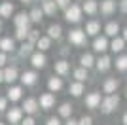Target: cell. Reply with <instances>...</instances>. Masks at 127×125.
I'll list each match as a JSON object with an SVG mask.
<instances>
[{
    "instance_id": "6da1fadb",
    "label": "cell",
    "mask_w": 127,
    "mask_h": 125,
    "mask_svg": "<svg viewBox=\"0 0 127 125\" xmlns=\"http://www.w3.org/2000/svg\"><path fill=\"white\" fill-rule=\"evenodd\" d=\"M118 106H120V97L112 93V95H106L104 99L101 100V106H99V108H101L102 114H112Z\"/></svg>"
},
{
    "instance_id": "7a4b0ae2",
    "label": "cell",
    "mask_w": 127,
    "mask_h": 125,
    "mask_svg": "<svg viewBox=\"0 0 127 125\" xmlns=\"http://www.w3.org/2000/svg\"><path fill=\"white\" fill-rule=\"evenodd\" d=\"M85 42H87V34L82 29H72L68 32V44H72L76 47H82V46H85Z\"/></svg>"
},
{
    "instance_id": "3957f363",
    "label": "cell",
    "mask_w": 127,
    "mask_h": 125,
    "mask_svg": "<svg viewBox=\"0 0 127 125\" xmlns=\"http://www.w3.org/2000/svg\"><path fill=\"white\" fill-rule=\"evenodd\" d=\"M64 19L68 21V23H80V19H82V6L70 4L64 10Z\"/></svg>"
},
{
    "instance_id": "277c9868",
    "label": "cell",
    "mask_w": 127,
    "mask_h": 125,
    "mask_svg": "<svg viewBox=\"0 0 127 125\" xmlns=\"http://www.w3.org/2000/svg\"><path fill=\"white\" fill-rule=\"evenodd\" d=\"M101 100H102V97H101V93H99V91H91V93L85 95L84 104H85V108L95 110V108H99V106H101Z\"/></svg>"
},
{
    "instance_id": "5b68a950",
    "label": "cell",
    "mask_w": 127,
    "mask_h": 125,
    "mask_svg": "<svg viewBox=\"0 0 127 125\" xmlns=\"http://www.w3.org/2000/svg\"><path fill=\"white\" fill-rule=\"evenodd\" d=\"M6 120H8V123L10 125H19L23 120V108H17V106H13V108L6 110Z\"/></svg>"
},
{
    "instance_id": "8992f818",
    "label": "cell",
    "mask_w": 127,
    "mask_h": 125,
    "mask_svg": "<svg viewBox=\"0 0 127 125\" xmlns=\"http://www.w3.org/2000/svg\"><path fill=\"white\" fill-rule=\"evenodd\" d=\"M29 61H31V64H32V68H46V64H48V57H46V53L44 51H34L29 57Z\"/></svg>"
},
{
    "instance_id": "52a82bcc",
    "label": "cell",
    "mask_w": 127,
    "mask_h": 125,
    "mask_svg": "<svg viewBox=\"0 0 127 125\" xmlns=\"http://www.w3.org/2000/svg\"><path fill=\"white\" fill-rule=\"evenodd\" d=\"M38 106L42 110H51L55 106V95L53 93H42L38 99Z\"/></svg>"
},
{
    "instance_id": "ba28073f",
    "label": "cell",
    "mask_w": 127,
    "mask_h": 125,
    "mask_svg": "<svg viewBox=\"0 0 127 125\" xmlns=\"http://www.w3.org/2000/svg\"><path fill=\"white\" fill-rule=\"evenodd\" d=\"M19 80H21V85H23V87H32V85L38 82V76H36L34 70H25V72L19 76Z\"/></svg>"
},
{
    "instance_id": "9c48e42d",
    "label": "cell",
    "mask_w": 127,
    "mask_h": 125,
    "mask_svg": "<svg viewBox=\"0 0 127 125\" xmlns=\"http://www.w3.org/2000/svg\"><path fill=\"white\" fill-rule=\"evenodd\" d=\"M110 47V40H108V36H95V40H93V49H95L97 53H104L106 49Z\"/></svg>"
},
{
    "instance_id": "30bf717a",
    "label": "cell",
    "mask_w": 127,
    "mask_h": 125,
    "mask_svg": "<svg viewBox=\"0 0 127 125\" xmlns=\"http://www.w3.org/2000/svg\"><path fill=\"white\" fill-rule=\"evenodd\" d=\"M118 87H120V80L118 78H106L104 82H102V93H106V95L116 93Z\"/></svg>"
},
{
    "instance_id": "8fae6325",
    "label": "cell",
    "mask_w": 127,
    "mask_h": 125,
    "mask_svg": "<svg viewBox=\"0 0 127 125\" xmlns=\"http://www.w3.org/2000/svg\"><path fill=\"white\" fill-rule=\"evenodd\" d=\"M53 68H55V74L59 78H63V76H66L70 72V62L66 59H59V61H55V66Z\"/></svg>"
},
{
    "instance_id": "7c38bea8",
    "label": "cell",
    "mask_w": 127,
    "mask_h": 125,
    "mask_svg": "<svg viewBox=\"0 0 127 125\" xmlns=\"http://www.w3.org/2000/svg\"><path fill=\"white\" fill-rule=\"evenodd\" d=\"M84 32L87 34V36H99V32H101V23L97 19H91V21H87L85 23V29H84Z\"/></svg>"
},
{
    "instance_id": "4fadbf2b",
    "label": "cell",
    "mask_w": 127,
    "mask_h": 125,
    "mask_svg": "<svg viewBox=\"0 0 127 125\" xmlns=\"http://www.w3.org/2000/svg\"><path fill=\"white\" fill-rule=\"evenodd\" d=\"M110 66H112V59L108 57V55H104V53H102L101 57L95 61L97 72H106V70H110Z\"/></svg>"
},
{
    "instance_id": "5bb4252c",
    "label": "cell",
    "mask_w": 127,
    "mask_h": 125,
    "mask_svg": "<svg viewBox=\"0 0 127 125\" xmlns=\"http://www.w3.org/2000/svg\"><path fill=\"white\" fill-rule=\"evenodd\" d=\"M13 25H15V29H29V25H31L29 13H25V11L17 13V15L13 17Z\"/></svg>"
},
{
    "instance_id": "9a60e30c",
    "label": "cell",
    "mask_w": 127,
    "mask_h": 125,
    "mask_svg": "<svg viewBox=\"0 0 127 125\" xmlns=\"http://www.w3.org/2000/svg\"><path fill=\"white\" fill-rule=\"evenodd\" d=\"M38 100L36 99H32V97H29V99H25V102H23V112L25 114H29V116H32V114H36L38 112Z\"/></svg>"
},
{
    "instance_id": "2e32d148",
    "label": "cell",
    "mask_w": 127,
    "mask_h": 125,
    "mask_svg": "<svg viewBox=\"0 0 127 125\" xmlns=\"http://www.w3.org/2000/svg\"><path fill=\"white\" fill-rule=\"evenodd\" d=\"M99 11L102 15H112L116 11V0H102L99 6Z\"/></svg>"
},
{
    "instance_id": "e0dca14e",
    "label": "cell",
    "mask_w": 127,
    "mask_h": 125,
    "mask_svg": "<svg viewBox=\"0 0 127 125\" xmlns=\"http://www.w3.org/2000/svg\"><path fill=\"white\" fill-rule=\"evenodd\" d=\"M21 97H23V87L21 85H13V87H10L8 93H6V99L11 100V102H17Z\"/></svg>"
},
{
    "instance_id": "ac0fdd59",
    "label": "cell",
    "mask_w": 127,
    "mask_h": 125,
    "mask_svg": "<svg viewBox=\"0 0 127 125\" xmlns=\"http://www.w3.org/2000/svg\"><path fill=\"white\" fill-rule=\"evenodd\" d=\"M48 89H49V93H59V91L63 89V78L51 76V78L48 80Z\"/></svg>"
},
{
    "instance_id": "d6986e66",
    "label": "cell",
    "mask_w": 127,
    "mask_h": 125,
    "mask_svg": "<svg viewBox=\"0 0 127 125\" xmlns=\"http://www.w3.org/2000/svg\"><path fill=\"white\" fill-rule=\"evenodd\" d=\"M0 51H4V53H13L15 51V42H13V38H0Z\"/></svg>"
},
{
    "instance_id": "ffe728a7",
    "label": "cell",
    "mask_w": 127,
    "mask_h": 125,
    "mask_svg": "<svg viewBox=\"0 0 127 125\" xmlns=\"http://www.w3.org/2000/svg\"><path fill=\"white\" fill-rule=\"evenodd\" d=\"M17 76H19V72H17V66H15V64H11V66H6V68H4V82L13 83V82L17 80Z\"/></svg>"
},
{
    "instance_id": "44dd1931",
    "label": "cell",
    "mask_w": 127,
    "mask_h": 125,
    "mask_svg": "<svg viewBox=\"0 0 127 125\" xmlns=\"http://www.w3.org/2000/svg\"><path fill=\"white\" fill-rule=\"evenodd\" d=\"M57 4H55V0H44L42 2V11H44V15H55L57 13Z\"/></svg>"
},
{
    "instance_id": "7402d4cb",
    "label": "cell",
    "mask_w": 127,
    "mask_h": 125,
    "mask_svg": "<svg viewBox=\"0 0 127 125\" xmlns=\"http://www.w3.org/2000/svg\"><path fill=\"white\" fill-rule=\"evenodd\" d=\"M108 49H112L114 53H122L123 49H125V40H123L122 36H114L110 42V47Z\"/></svg>"
},
{
    "instance_id": "603a6c76",
    "label": "cell",
    "mask_w": 127,
    "mask_h": 125,
    "mask_svg": "<svg viewBox=\"0 0 127 125\" xmlns=\"http://www.w3.org/2000/svg\"><path fill=\"white\" fill-rule=\"evenodd\" d=\"M34 53V44H31V42H23L21 44V47H19V57L21 59H29Z\"/></svg>"
},
{
    "instance_id": "cb8c5ba5",
    "label": "cell",
    "mask_w": 127,
    "mask_h": 125,
    "mask_svg": "<svg viewBox=\"0 0 127 125\" xmlns=\"http://www.w3.org/2000/svg\"><path fill=\"white\" fill-rule=\"evenodd\" d=\"M82 11H85L87 15H95L99 11V2L97 0H85L84 6H82Z\"/></svg>"
},
{
    "instance_id": "d4e9b609",
    "label": "cell",
    "mask_w": 127,
    "mask_h": 125,
    "mask_svg": "<svg viewBox=\"0 0 127 125\" xmlns=\"http://www.w3.org/2000/svg\"><path fill=\"white\" fill-rule=\"evenodd\" d=\"M120 31H122V29H120V23H118V21H110V23H106V27H104V36L114 38V36H118Z\"/></svg>"
},
{
    "instance_id": "484cf974",
    "label": "cell",
    "mask_w": 127,
    "mask_h": 125,
    "mask_svg": "<svg viewBox=\"0 0 127 125\" xmlns=\"http://www.w3.org/2000/svg\"><path fill=\"white\" fill-rule=\"evenodd\" d=\"M48 36L51 38V40H59V38L63 36V27L57 25V23H51V25L48 27Z\"/></svg>"
},
{
    "instance_id": "4316f807",
    "label": "cell",
    "mask_w": 127,
    "mask_h": 125,
    "mask_svg": "<svg viewBox=\"0 0 127 125\" xmlns=\"http://www.w3.org/2000/svg\"><path fill=\"white\" fill-rule=\"evenodd\" d=\"M13 4H11V2H2V4H0V17H2V19H10L11 15H13Z\"/></svg>"
},
{
    "instance_id": "83f0119b",
    "label": "cell",
    "mask_w": 127,
    "mask_h": 125,
    "mask_svg": "<svg viewBox=\"0 0 127 125\" xmlns=\"http://www.w3.org/2000/svg\"><path fill=\"white\" fill-rule=\"evenodd\" d=\"M34 47H36L38 51H48L49 47H51V38L49 36H40L36 40V44H34Z\"/></svg>"
},
{
    "instance_id": "f1b7e54d",
    "label": "cell",
    "mask_w": 127,
    "mask_h": 125,
    "mask_svg": "<svg viewBox=\"0 0 127 125\" xmlns=\"http://www.w3.org/2000/svg\"><path fill=\"white\" fill-rule=\"evenodd\" d=\"M80 66H84L89 70L91 66H95V57L91 55V53H82L80 55Z\"/></svg>"
},
{
    "instance_id": "f546056e",
    "label": "cell",
    "mask_w": 127,
    "mask_h": 125,
    "mask_svg": "<svg viewBox=\"0 0 127 125\" xmlns=\"http://www.w3.org/2000/svg\"><path fill=\"white\" fill-rule=\"evenodd\" d=\"M84 83L82 82H72L68 85V93L72 95V97H82V93H84Z\"/></svg>"
},
{
    "instance_id": "4dcf8cb0",
    "label": "cell",
    "mask_w": 127,
    "mask_h": 125,
    "mask_svg": "<svg viewBox=\"0 0 127 125\" xmlns=\"http://www.w3.org/2000/svg\"><path fill=\"white\" fill-rule=\"evenodd\" d=\"M29 17H31V23H42V19H44L42 8H32L29 11Z\"/></svg>"
},
{
    "instance_id": "1f68e13d",
    "label": "cell",
    "mask_w": 127,
    "mask_h": 125,
    "mask_svg": "<svg viewBox=\"0 0 127 125\" xmlns=\"http://www.w3.org/2000/svg\"><path fill=\"white\" fill-rule=\"evenodd\" d=\"M72 76H74V78H76V82H82V83H84L85 80L89 78V74H87V68H84V66L76 68L74 72H72Z\"/></svg>"
},
{
    "instance_id": "d6a6232c",
    "label": "cell",
    "mask_w": 127,
    "mask_h": 125,
    "mask_svg": "<svg viewBox=\"0 0 127 125\" xmlns=\"http://www.w3.org/2000/svg\"><path fill=\"white\" fill-rule=\"evenodd\" d=\"M72 104L70 102H63L61 104V106H59V116H61V118H70V116H72Z\"/></svg>"
},
{
    "instance_id": "836d02e7",
    "label": "cell",
    "mask_w": 127,
    "mask_h": 125,
    "mask_svg": "<svg viewBox=\"0 0 127 125\" xmlns=\"http://www.w3.org/2000/svg\"><path fill=\"white\" fill-rule=\"evenodd\" d=\"M114 66H116V70H120V72H127V55H120V57L116 59V62H114Z\"/></svg>"
},
{
    "instance_id": "e575fe53",
    "label": "cell",
    "mask_w": 127,
    "mask_h": 125,
    "mask_svg": "<svg viewBox=\"0 0 127 125\" xmlns=\"http://www.w3.org/2000/svg\"><path fill=\"white\" fill-rule=\"evenodd\" d=\"M29 31H31V29H15V38L21 40V42H25L27 36H29Z\"/></svg>"
},
{
    "instance_id": "d590c367",
    "label": "cell",
    "mask_w": 127,
    "mask_h": 125,
    "mask_svg": "<svg viewBox=\"0 0 127 125\" xmlns=\"http://www.w3.org/2000/svg\"><path fill=\"white\" fill-rule=\"evenodd\" d=\"M40 38V34H38V31H29V36H27V42H31V44H36V40Z\"/></svg>"
},
{
    "instance_id": "8d00e7d4",
    "label": "cell",
    "mask_w": 127,
    "mask_h": 125,
    "mask_svg": "<svg viewBox=\"0 0 127 125\" xmlns=\"http://www.w3.org/2000/svg\"><path fill=\"white\" fill-rule=\"evenodd\" d=\"M78 125H93V118L91 116H82L78 120Z\"/></svg>"
},
{
    "instance_id": "74e56055",
    "label": "cell",
    "mask_w": 127,
    "mask_h": 125,
    "mask_svg": "<svg viewBox=\"0 0 127 125\" xmlns=\"http://www.w3.org/2000/svg\"><path fill=\"white\" fill-rule=\"evenodd\" d=\"M55 4H57V8H63V10H66L70 6V0H55Z\"/></svg>"
},
{
    "instance_id": "f35d334b",
    "label": "cell",
    "mask_w": 127,
    "mask_h": 125,
    "mask_svg": "<svg viewBox=\"0 0 127 125\" xmlns=\"http://www.w3.org/2000/svg\"><path fill=\"white\" fill-rule=\"evenodd\" d=\"M19 125H36V121H34L32 116H27L25 120H21V123H19Z\"/></svg>"
},
{
    "instance_id": "ab89813d",
    "label": "cell",
    "mask_w": 127,
    "mask_h": 125,
    "mask_svg": "<svg viewBox=\"0 0 127 125\" xmlns=\"http://www.w3.org/2000/svg\"><path fill=\"white\" fill-rule=\"evenodd\" d=\"M6 108H8V99H6V97H0V114L6 112Z\"/></svg>"
},
{
    "instance_id": "60d3db41",
    "label": "cell",
    "mask_w": 127,
    "mask_h": 125,
    "mask_svg": "<svg viewBox=\"0 0 127 125\" xmlns=\"http://www.w3.org/2000/svg\"><path fill=\"white\" fill-rule=\"evenodd\" d=\"M6 62H8V53L0 51V68H2V66H6Z\"/></svg>"
},
{
    "instance_id": "b9f144b4",
    "label": "cell",
    "mask_w": 127,
    "mask_h": 125,
    "mask_svg": "<svg viewBox=\"0 0 127 125\" xmlns=\"http://www.w3.org/2000/svg\"><path fill=\"white\" fill-rule=\"evenodd\" d=\"M46 125H61V120H59V118H49V120L46 121Z\"/></svg>"
},
{
    "instance_id": "7bdbcfd3",
    "label": "cell",
    "mask_w": 127,
    "mask_h": 125,
    "mask_svg": "<svg viewBox=\"0 0 127 125\" xmlns=\"http://www.w3.org/2000/svg\"><path fill=\"white\" fill-rule=\"evenodd\" d=\"M120 10H122L123 13H127V0H122V4H120Z\"/></svg>"
},
{
    "instance_id": "ee69618b",
    "label": "cell",
    "mask_w": 127,
    "mask_h": 125,
    "mask_svg": "<svg viewBox=\"0 0 127 125\" xmlns=\"http://www.w3.org/2000/svg\"><path fill=\"white\" fill-rule=\"evenodd\" d=\"M64 125H78V120H72V118H68V121Z\"/></svg>"
},
{
    "instance_id": "f6af8a7d",
    "label": "cell",
    "mask_w": 127,
    "mask_h": 125,
    "mask_svg": "<svg viewBox=\"0 0 127 125\" xmlns=\"http://www.w3.org/2000/svg\"><path fill=\"white\" fill-rule=\"evenodd\" d=\"M122 32H123V36H122V38H123V40H125V42H127V27H125V29H123V31H122Z\"/></svg>"
},
{
    "instance_id": "bcb514c9",
    "label": "cell",
    "mask_w": 127,
    "mask_h": 125,
    "mask_svg": "<svg viewBox=\"0 0 127 125\" xmlns=\"http://www.w3.org/2000/svg\"><path fill=\"white\" fill-rule=\"evenodd\" d=\"M4 82V70H2V68H0V83Z\"/></svg>"
},
{
    "instance_id": "7dc6e473",
    "label": "cell",
    "mask_w": 127,
    "mask_h": 125,
    "mask_svg": "<svg viewBox=\"0 0 127 125\" xmlns=\"http://www.w3.org/2000/svg\"><path fill=\"white\" fill-rule=\"evenodd\" d=\"M122 121H123V125H127V112L123 114V120H122Z\"/></svg>"
},
{
    "instance_id": "c3c4849f",
    "label": "cell",
    "mask_w": 127,
    "mask_h": 125,
    "mask_svg": "<svg viewBox=\"0 0 127 125\" xmlns=\"http://www.w3.org/2000/svg\"><path fill=\"white\" fill-rule=\"evenodd\" d=\"M19 2H23V4H29V2H31V0H19Z\"/></svg>"
},
{
    "instance_id": "681fc988",
    "label": "cell",
    "mask_w": 127,
    "mask_h": 125,
    "mask_svg": "<svg viewBox=\"0 0 127 125\" xmlns=\"http://www.w3.org/2000/svg\"><path fill=\"white\" fill-rule=\"evenodd\" d=\"M0 29H2V17H0Z\"/></svg>"
},
{
    "instance_id": "f907efd6",
    "label": "cell",
    "mask_w": 127,
    "mask_h": 125,
    "mask_svg": "<svg viewBox=\"0 0 127 125\" xmlns=\"http://www.w3.org/2000/svg\"><path fill=\"white\" fill-rule=\"evenodd\" d=\"M125 97H127V87H125Z\"/></svg>"
},
{
    "instance_id": "816d5d0a",
    "label": "cell",
    "mask_w": 127,
    "mask_h": 125,
    "mask_svg": "<svg viewBox=\"0 0 127 125\" xmlns=\"http://www.w3.org/2000/svg\"><path fill=\"white\" fill-rule=\"evenodd\" d=\"M0 125H6V123H2V121H0Z\"/></svg>"
},
{
    "instance_id": "f5cc1de1",
    "label": "cell",
    "mask_w": 127,
    "mask_h": 125,
    "mask_svg": "<svg viewBox=\"0 0 127 125\" xmlns=\"http://www.w3.org/2000/svg\"><path fill=\"white\" fill-rule=\"evenodd\" d=\"M42 2H44V0H42Z\"/></svg>"
}]
</instances>
